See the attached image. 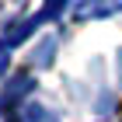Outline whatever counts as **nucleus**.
Returning <instances> with one entry per match:
<instances>
[{
  "label": "nucleus",
  "mask_w": 122,
  "mask_h": 122,
  "mask_svg": "<svg viewBox=\"0 0 122 122\" xmlns=\"http://www.w3.org/2000/svg\"><path fill=\"white\" fill-rule=\"evenodd\" d=\"M115 10H122V0H84L77 7V18H105Z\"/></svg>",
  "instance_id": "obj_1"
}]
</instances>
